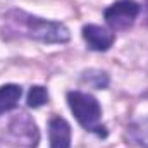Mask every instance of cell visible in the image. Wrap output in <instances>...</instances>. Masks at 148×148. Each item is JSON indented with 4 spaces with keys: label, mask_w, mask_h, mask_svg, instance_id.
<instances>
[{
    "label": "cell",
    "mask_w": 148,
    "mask_h": 148,
    "mask_svg": "<svg viewBox=\"0 0 148 148\" xmlns=\"http://www.w3.org/2000/svg\"><path fill=\"white\" fill-rule=\"evenodd\" d=\"M9 141L14 148H36L40 141V133L36 124L28 114H19L10 121Z\"/></svg>",
    "instance_id": "3957f363"
},
{
    "label": "cell",
    "mask_w": 148,
    "mask_h": 148,
    "mask_svg": "<svg viewBox=\"0 0 148 148\" xmlns=\"http://www.w3.org/2000/svg\"><path fill=\"white\" fill-rule=\"evenodd\" d=\"M48 102V93L43 86H33L28 93V105L36 109V107H41Z\"/></svg>",
    "instance_id": "ba28073f"
},
{
    "label": "cell",
    "mask_w": 148,
    "mask_h": 148,
    "mask_svg": "<svg viewBox=\"0 0 148 148\" xmlns=\"http://www.w3.org/2000/svg\"><path fill=\"white\" fill-rule=\"evenodd\" d=\"M7 19H9V29L23 36L33 38L43 43H64L69 40V29L60 23L45 21L21 10L9 12Z\"/></svg>",
    "instance_id": "6da1fadb"
},
{
    "label": "cell",
    "mask_w": 148,
    "mask_h": 148,
    "mask_svg": "<svg viewBox=\"0 0 148 148\" xmlns=\"http://www.w3.org/2000/svg\"><path fill=\"white\" fill-rule=\"evenodd\" d=\"M145 14H147V24H148V0H147V3H145Z\"/></svg>",
    "instance_id": "9c48e42d"
},
{
    "label": "cell",
    "mask_w": 148,
    "mask_h": 148,
    "mask_svg": "<svg viewBox=\"0 0 148 148\" xmlns=\"http://www.w3.org/2000/svg\"><path fill=\"white\" fill-rule=\"evenodd\" d=\"M67 102L73 114L76 115L77 122L86 129L93 131L100 136H105L107 133L103 131V126H100V115L102 109L100 103L97 102L95 97L83 93V91H69L67 93Z\"/></svg>",
    "instance_id": "7a4b0ae2"
},
{
    "label": "cell",
    "mask_w": 148,
    "mask_h": 148,
    "mask_svg": "<svg viewBox=\"0 0 148 148\" xmlns=\"http://www.w3.org/2000/svg\"><path fill=\"white\" fill-rule=\"evenodd\" d=\"M140 14V5L134 0H119L112 3L110 7L105 10V21L112 29L122 31L133 26L134 19Z\"/></svg>",
    "instance_id": "277c9868"
},
{
    "label": "cell",
    "mask_w": 148,
    "mask_h": 148,
    "mask_svg": "<svg viewBox=\"0 0 148 148\" xmlns=\"http://www.w3.org/2000/svg\"><path fill=\"white\" fill-rule=\"evenodd\" d=\"M21 95H23V90L17 84H5V86H2L0 88V114L12 110L17 105Z\"/></svg>",
    "instance_id": "52a82bcc"
},
{
    "label": "cell",
    "mask_w": 148,
    "mask_h": 148,
    "mask_svg": "<svg viewBox=\"0 0 148 148\" xmlns=\"http://www.w3.org/2000/svg\"><path fill=\"white\" fill-rule=\"evenodd\" d=\"M83 38L84 41L88 43V47L91 50H97V52H105L109 50L114 43V33H110L109 29L102 28V26H97V24H88L83 28Z\"/></svg>",
    "instance_id": "5b68a950"
},
{
    "label": "cell",
    "mask_w": 148,
    "mask_h": 148,
    "mask_svg": "<svg viewBox=\"0 0 148 148\" xmlns=\"http://www.w3.org/2000/svg\"><path fill=\"white\" fill-rule=\"evenodd\" d=\"M50 148H69L71 147V126L62 117H53L48 124Z\"/></svg>",
    "instance_id": "8992f818"
}]
</instances>
